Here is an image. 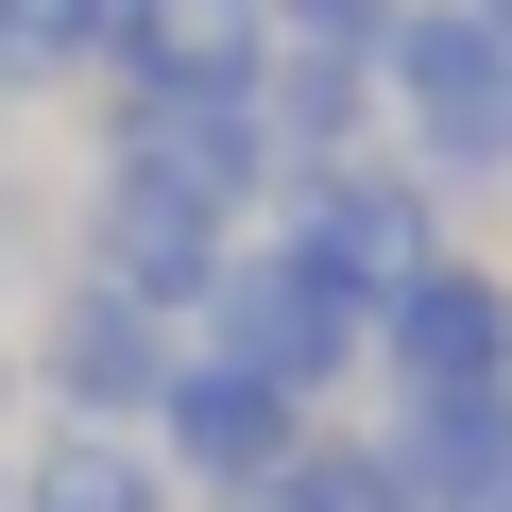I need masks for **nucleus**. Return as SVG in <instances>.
Segmentation results:
<instances>
[{"mask_svg": "<svg viewBox=\"0 0 512 512\" xmlns=\"http://www.w3.org/2000/svg\"><path fill=\"white\" fill-rule=\"evenodd\" d=\"M274 18H308V35H376V0H274Z\"/></svg>", "mask_w": 512, "mask_h": 512, "instance_id": "3", "label": "nucleus"}, {"mask_svg": "<svg viewBox=\"0 0 512 512\" xmlns=\"http://www.w3.org/2000/svg\"><path fill=\"white\" fill-rule=\"evenodd\" d=\"M103 52H137L154 86H239L256 18H239V0H120V35H103Z\"/></svg>", "mask_w": 512, "mask_h": 512, "instance_id": "2", "label": "nucleus"}, {"mask_svg": "<svg viewBox=\"0 0 512 512\" xmlns=\"http://www.w3.org/2000/svg\"><path fill=\"white\" fill-rule=\"evenodd\" d=\"M478 18H495V35H512V0H478Z\"/></svg>", "mask_w": 512, "mask_h": 512, "instance_id": "4", "label": "nucleus"}, {"mask_svg": "<svg viewBox=\"0 0 512 512\" xmlns=\"http://www.w3.org/2000/svg\"><path fill=\"white\" fill-rule=\"evenodd\" d=\"M393 86H410L427 154H461V171H495V154H512V35L478 18V0H444V18H410V35H393Z\"/></svg>", "mask_w": 512, "mask_h": 512, "instance_id": "1", "label": "nucleus"}]
</instances>
